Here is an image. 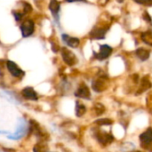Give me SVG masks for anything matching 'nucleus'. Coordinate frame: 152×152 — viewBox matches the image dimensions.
<instances>
[{"label": "nucleus", "instance_id": "10", "mask_svg": "<svg viewBox=\"0 0 152 152\" xmlns=\"http://www.w3.org/2000/svg\"><path fill=\"white\" fill-rule=\"evenodd\" d=\"M140 140L144 144H150L152 142V129L150 128L144 133H142L140 136Z\"/></svg>", "mask_w": 152, "mask_h": 152}, {"label": "nucleus", "instance_id": "8", "mask_svg": "<svg viewBox=\"0 0 152 152\" xmlns=\"http://www.w3.org/2000/svg\"><path fill=\"white\" fill-rule=\"evenodd\" d=\"M61 39L67 45H69L71 48H77L80 44V41L78 38L74 37H70L67 34H62Z\"/></svg>", "mask_w": 152, "mask_h": 152}, {"label": "nucleus", "instance_id": "11", "mask_svg": "<svg viewBox=\"0 0 152 152\" xmlns=\"http://www.w3.org/2000/svg\"><path fill=\"white\" fill-rule=\"evenodd\" d=\"M107 32V29L104 28H94L92 32H91V37L94 38V39H102L105 37V34Z\"/></svg>", "mask_w": 152, "mask_h": 152}, {"label": "nucleus", "instance_id": "5", "mask_svg": "<svg viewBox=\"0 0 152 152\" xmlns=\"http://www.w3.org/2000/svg\"><path fill=\"white\" fill-rule=\"evenodd\" d=\"M48 8L52 13V16L55 21V23L59 24L60 20V11H61V4L58 0H50Z\"/></svg>", "mask_w": 152, "mask_h": 152}, {"label": "nucleus", "instance_id": "1", "mask_svg": "<svg viewBox=\"0 0 152 152\" xmlns=\"http://www.w3.org/2000/svg\"><path fill=\"white\" fill-rule=\"evenodd\" d=\"M28 132V125L27 123V121L22 118H20L18 119V124H17V127H16V131L13 134H8L6 137L9 140H20L21 138H23Z\"/></svg>", "mask_w": 152, "mask_h": 152}, {"label": "nucleus", "instance_id": "18", "mask_svg": "<svg viewBox=\"0 0 152 152\" xmlns=\"http://www.w3.org/2000/svg\"><path fill=\"white\" fill-rule=\"evenodd\" d=\"M85 112H86V107L83 104H81L79 102H77V107H76V114H77V116L80 117Z\"/></svg>", "mask_w": 152, "mask_h": 152}, {"label": "nucleus", "instance_id": "19", "mask_svg": "<svg viewBox=\"0 0 152 152\" xmlns=\"http://www.w3.org/2000/svg\"><path fill=\"white\" fill-rule=\"evenodd\" d=\"M97 124H99L100 126H109L111 124V121L110 119L107 118H103V119H100L97 121Z\"/></svg>", "mask_w": 152, "mask_h": 152}, {"label": "nucleus", "instance_id": "21", "mask_svg": "<svg viewBox=\"0 0 152 152\" xmlns=\"http://www.w3.org/2000/svg\"><path fill=\"white\" fill-rule=\"evenodd\" d=\"M67 3H74V2H86V0H65Z\"/></svg>", "mask_w": 152, "mask_h": 152}, {"label": "nucleus", "instance_id": "16", "mask_svg": "<svg viewBox=\"0 0 152 152\" xmlns=\"http://www.w3.org/2000/svg\"><path fill=\"white\" fill-rule=\"evenodd\" d=\"M33 152H48L47 146L42 142L37 143L34 146L33 148Z\"/></svg>", "mask_w": 152, "mask_h": 152}, {"label": "nucleus", "instance_id": "17", "mask_svg": "<svg viewBox=\"0 0 152 152\" xmlns=\"http://www.w3.org/2000/svg\"><path fill=\"white\" fill-rule=\"evenodd\" d=\"M103 86H104L103 81H102V80H97V81L94 82V84H93V88H94V90L96 91V92H102V91L103 90Z\"/></svg>", "mask_w": 152, "mask_h": 152}, {"label": "nucleus", "instance_id": "6", "mask_svg": "<svg viewBox=\"0 0 152 152\" xmlns=\"http://www.w3.org/2000/svg\"><path fill=\"white\" fill-rule=\"evenodd\" d=\"M20 94L21 96L28 101H37L38 100V95L37 94V92L34 90L33 87L31 86H27L24 87L21 91H20Z\"/></svg>", "mask_w": 152, "mask_h": 152}, {"label": "nucleus", "instance_id": "3", "mask_svg": "<svg viewBox=\"0 0 152 152\" xmlns=\"http://www.w3.org/2000/svg\"><path fill=\"white\" fill-rule=\"evenodd\" d=\"M5 68L7 69L8 72L12 77L15 78H21L24 77L25 72L18 66L16 62L11 60H6L5 61Z\"/></svg>", "mask_w": 152, "mask_h": 152}, {"label": "nucleus", "instance_id": "12", "mask_svg": "<svg viewBox=\"0 0 152 152\" xmlns=\"http://www.w3.org/2000/svg\"><path fill=\"white\" fill-rule=\"evenodd\" d=\"M136 55L142 61H146L150 57V52L144 48H139L136 50Z\"/></svg>", "mask_w": 152, "mask_h": 152}, {"label": "nucleus", "instance_id": "7", "mask_svg": "<svg viewBox=\"0 0 152 152\" xmlns=\"http://www.w3.org/2000/svg\"><path fill=\"white\" fill-rule=\"evenodd\" d=\"M111 53H112V48L107 45H103L101 46L100 52L98 53H95V58L100 61H102L107 59L111 54Z\"/></svg>", "mask_w": 152, "mask_h": 152}, {"label": "nucleus", "instance_id": "13", "mask_svg": "<svg viewBox=\"0 0 152 152\" xmlns=\"http://www.w3.org/2000/svg\"><path fill=\"white\" fill-rule=\"evenodd\" d=\"M21 6H22L21 12H23L24 15L29 14V13H31L32 11H33L32 5H31L28 2H27V1H21Z\"/></svg>", "mask_w": 152, "mask_h": 152}, {"label": "nucleus", "instance_id": "15", "mask_svg": "<svg viewBox=\"0 0 152 152\" xmlns=\"http://www.w3.org/2000/svg\"><path fill=\"white\" fill-rule=\"evenodd\" d=\"M142 39L143 42H145L146 44L150 45H152V31L150 30V31H147L145 33H143L142 35Z\"/></svg>", "mask_w": 152, "mask_h": 152}, {"label": "nucleus", "instance_id": "20", "mask_svg": "<svg viewBox=\"0 0 152 152\" xmlns=\"http://www.w3.org/2000/svg\"><path fill=\"white\" fill-rule=\"evenodd\" d=\"M134 1L140 4H145V5H151L152 4V0H134Z\"/></svg>", "mask_w": 152, "mask_h": 152}, {"label": "nucleus", "instance_id": "23", "mask_svg": "<svg viewBox=\"0 0 152 152\" xmlns=\"http://www.w3.org/2000/svg\"><path fill=\"white\" fill-rule=\"evenodd\" d=\"M117 1H118V3H123V2H124L125 0H117Z\"/></svg>", "mask_w": 152, "mask_h": 152}, {"label": "nucleus", "instance_id": "14", "mask_svg": "<svg viewBox=\"0 0 152 152\" xmlns=\"http://www.w3.org/2000/svg\"><path fill=\"white\" fill-rule=\"evenodd\" d=\"M12 14L16 22H21L23 20V17L25 16L23 14V12L20 10H12Z\"/></svg>", "mask_w": 152, "mask_h": 152}, {"label": "nucleus", "instance_id": "9", "mask_svg": "<svg viewBox=\"0 0 152 152\" xmlns=\"http://www.w3.org/2000/svg\"><path fill=\"white\" fill-rule=\"evenodd\" d=\"M75 95L77 97L79 98H83V99H89L90 98V91L88 89V87L86 85H81L78 89L76 91Z\"/></svg>", "mask_w": 152, "mask_h": 152}, {"label": "nucleus", "instance_id": "4", "mask_svg": "<svg viewBox=\"0 0 152 152\" xmlns=\"http://www.w3.org/2000/svg\"><path fill=\"white\" fill-rule=\"evenodd\" d=\"M61 54L63 61L66 64H68L69 66H72V65H75L77 63V60L76 55L68 48H66V47L61 48Z\"/></svg>", "mask_w": 152, "mask_h": 152}, {"label": "nucleus", "instance_id": "2", "mask_svg": "<svg viewBox=\"0 0 152 152\" xmlns=\"http://www.w3.org/2000/svg\"><path fill=\"white\" fill-rule=\"evenodd\" d=\"M20 31L21 34V37L23 38H27L31 37L34 33H35V29H36V24L35 21L32 19H25L23 20L20 24Z\"/></svg>", "mask_w": 152, "mask_h": 152}, {"label": "nucleus", "instance_id": "22", "mask_svg": "<svg viewBox=\"0 0 152 152\" xmlns=\"http://www.w3.org/2000/svg\"><path fill=\"white\" fill-rule=\"evenodd\" d=\"M143 17H144V19H145V20H149V21L151 22V17L149 16V14H148L147 12H144Z\"/></svg>", "mask_w": 152, "mask_h": 152}]
</instances>
